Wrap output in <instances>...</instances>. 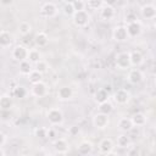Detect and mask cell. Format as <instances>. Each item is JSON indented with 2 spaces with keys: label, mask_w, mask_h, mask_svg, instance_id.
Wrapping results in <instances>:
<instances>
[{
  "label": "cell",
  "mask_w": 156,
  "mask_h": 156,
  "mask_svg": "<svg viewBox=\"0 0 156 156\" xmlns=\"http://www.w3.org/2000/svg\"><path fill=\"white\" fill-rule=\"evenodd\" d=\"M91 16L87 10H80V11H74L72 15V22L77 28H84L90 23Z\"/></svg>",
  "instance_id": "1"
},
{
  "label": "cell",
  "mask_w": 156,
  "mask_h": 156,
  "mask_svg": "<svg viewBox=\"0 0 156 156\" xmlns=\"http://www.w3.org/2000/svg\"><path fill=\"white\" fill-rule=\"evenodd\" d=\"M46 118L51 126H61L65 121L63 112L58 107H51L46 113Z\"/></svg>",
  "instance_id": "2"
},
{
  "label": "cell",
  "mask_w": 156,
  "mask_h": 156,
  "mask_svg": "<svg viewBox=\"0 0 156 156\" xmlns=\"http://www.w3.org/2000/svg\"><path fill=\"white\" fill-rule=\"evenodd\" d=\"M115 65L118 69L121 71H126V69H129L130 68V61H129V52L127 51H122V52H118L116 55V58H115Z\"/></svg>",
  "instance_id": "3"
},
{
  "label": "cell",
  "mask_w": 156,
  "mask_h": 156,
  "mask_svg": "<svg viewBox=\"0 0 156 156\" xmlns=\"http://www.w3.org/2000/svg\"><path fill=\"white\" fill-rule=\"evenodd\" d=\"M132 99V95L129 93V90L124 89V88H121V89H117L113 94V100L117 105L119 106H124L127 105Z\"/></svg>",
  "instance_id": "4"
},
{
  "label": "cell",
  "mask_w": 156,
  "mask_h": 156,
  "mask_svg": "<svg viewBox=\"0 0 156 156\" xmlns=\"http://www.w3.org/2000/svg\"><path fill=\"white\" fill-rule=\"evenodd\" d=\"M30 94L34 96V98H44L49 94V87L45 82H38L35 84H32V88H30Z\"/></svg>",
  "instance_id": "5"
},
{
  "label": "cell",
  "mask_w": 156,
  "mask_h": 156,
  "mask_svg": "<svg viewBox=\"0 0 156 156\" xmlns=\"http://www.w3.org/2000/svg\"><path fill=\"white\" fill-rule=\"evenodd\" d=\"M93 124L96 129H100V130H104L108 127L110 124V117L108 115H105V113H95L94 117H93Z\"/></svg>",
  "instance_id": "6"
},
{
  "label": "cell",
  "mask_w": 156,
  "mask_h": 156,
  "mask_svg": "<svg viewBox=\"0 0 156 156\" xmlns=\"http://www.w3.org/2000/svg\"><path fill=\"white\" fill-rule=\"evenodd\" d=\"M126 28H127V33H128L129 38H136L143 33V24L139 20H134L132 22H128Z\"/></svg>",
  "instance_id": "7"
},
{
  "label": "cell",
  "mask_w": 156,
  "mask_h": 156,
  "mask_svg": "<svg viewBox=\"0 0 156 156\" xmlns=\"http://www.w3.org/2000/svg\"><path fill=\"white\" fill-rule=\"evenodd\" d=\"M112 39L117 43H124V41L129 40L130 38L127 33L126 26H116L112 30Z\"/></svg>",
  "instance_id": "8"
},
{
  "label": "cell",
  "mask_w": 156,
  "mask_h": 156,
  "mask_svg": "<svg viewBox=\"0 0 156 156\" xmlns=\"http://www.w3.org/2000/svg\"><path fill=\"white\" fill-rule=\"evenodd\" d=\"M58 13V7L51 2V1H48L45 4H43V6L40 7V15L43 17H46V18H52L55 17L56 15Z\"/></svg>",
  "instance_id": "9"
},
{
  "label": "cell",
  "mask_w": 156,
  "mask_h": 156,
  "mask_svg": "<svg viewBox=\"0 0 156 156\" xmlns=\"http://www.w3.org/2000/svg\"><path fill=\"white\" fill-rule=\"evenodd\" d=\"M11 57H12V60L18 61V62H21L23 60H27V57H28V49L24 45H16L11 50Z\"/></svg>",
  "instance_id": "10"
},
{
  "label": "cell",
  "mask_w": 156,
  "mask_h": 156,
  "mask_svg": "<svg viewBox=\"0 0 156 156\" xmlns=\"http://www.w3.org/2000/svg\"><path fill=\"white\" fill-rule=\"evenodd\" d=\"M127 80H128V83H130L133 85H136V84H139L144 80V73L138 67L130 68L127 73Z\"/></svg>",
  "instance_id": "11"
},
{
  "label": "cell",
  "mask_w": 156,
  "mask_h": 156,
  "mask_svg": "<svg viewBox=\"0 0 156 156\" xmlns=\"http://www.w3.org/2000/svg\"><path fill=\"white\" fill-rule=\"evenodd\" d=\"M113 149H115V143L111 138H104L100 140L99 143V151L102 155H111L113 154Z\"/></svg>",
  "instance_id": "12"
},
{
  "label": "cell",
  "mask_w": 156,
  "mask_h": 156,
  "mask_svg": "<svg viewBox=\"0 0 156 156\" xmlns=\"http://www.w3.org/2000/svg\"><path fill=\"white\" fill-rule=\"evenodd\" d=\"M52 147H54V151L56 154H60V155H65V154H67L69 151V144L65 138L56 139L52 143Z\"/></svg>",
  "instance_id": "13"
},
{
  "label": "cell",
  "mask_w": 156,
  "mask_h": 156,
  "mask_svg": "<svg viewBox=\"0 0 156 156\" xmlns=\"http://www.w3.org/2000/svg\"><path fill=\"white\" fill-rule=\"evenodd\" d=\"M116 15V10L113 6L111 5H106L104 4L100 9H99V16L102 21H111Z\"/></svg>",
  "instance_id": "14"
},
{
  "label": "cell",
  "mask_w": 156,
  "mask_h": 156,
  "mask_svg": "<svg viewBox=\"0 0 156 156\" xmlns=\"http://www.w3.org/2000/svg\"><path fill=\"white\" fill-rule=\"evenodd\" d=\"M140 15L145 20H154L156 17V7L154 4H144L140 7Z\"/></svg>",
  "instance_id": "15"
},
{
  "label": "cell",
  "mask_w": 156,
  "mask_h": 156,
  "mask_svg": "<svg viewBox=\"0 0 156 156\" xmlns=\"http://www.w3.org/2000/svg\"><path fill=\"white\" fill-rule=\"evenodd\" d=\"M73 89L68 85H63L57 90V99L61 101H69L73 98Z\"/></svg>",
  "instance_id": "16"
},
{
  "label": "cell",
  "mask_w": 156,
  "mask_h": 156,
  "mask_svg": "<svg viewBox=\"0 0 156 156\" xmlns=\"http://www.w3.org/2000/svg\"><path fill=\"white\" fill-rule=\"evenodd\" d=\"M130 67H140L144 63V56L139 50H133L129 52Z\"/></svg>",
  "instance_id": "17"
},
{
  "label": "cell",
  "mask_w": 156,
  "mask_h": 156,
  "mask_svg": "<svg viewBox=\"0 0 156 156\" xmlns=\"http://www.w3.org/2000/svg\"><path fill=\"white\" fill-rule=\"evenodd\" d=\"M117 128H118V130L122 132V133H128V132H130V130L134 128L130 117H121V118L118 119V122H117Z\"/></svg>",
  "instance_id": "18"
},
{
  "label": "cell",
  "mask_w": 156,
  "mask_h": 156,
  "mask_svg": "<svg viewBox=\"0 0 156 156\" xmlns=\"http://www.w3.org/2000/svg\"><path fill=\"white\" fill-rule=\"evenodd\" d=\"M93 149H94V145H93L91 141H89V140H82L78 144V146H77V152L79 155L85 156V155H90L93 152Z\"/></svg>",
  "instance_id": "19"
},
{
  "label": "cell",
  "mask_w": 156,
  "mask_h": 156,
  "mask_svg": "<svg viewBox=\"0 0 156 156\" xmlns=\"http://www.w3.org/2000/svg\"><path fill=\"white\" fill-rule=\"evenodd\" d=\"M13 43V37L9 30H0V48H10Z\"/></svg>",
  "instance_id": "20"
},
{
  "label": "cell",
  "mask_w": 156,
  "mask_h": 156,
  "mask_svg": "<svg viewBox=\"0 0 156 156\" xmlns=\"http://www.w3.org/2000/svg\"><path fill=\"white\" fill-rule=\"evenodd\" d=\"M13 107V99L9 94L0 95V110L1 111H10Z\"/></svg>",
  "instance_id": "21"
},
{
  "label": "cell",
  "mask_w": 156,
  "mask_h": 156,
  "mask_svg": "<svg viewBox=\"0 0 156 156\" xmlns=\"http://www.w3.org/2000/svg\"><path fill=\"white\" fill-rule=\"evenodd\" d=\"M34 43L38 48H44L49 44V35L43 30L37 32V34L34 37Z\"/></svg>",
  "instance_id": "22"
},
{
  "label": "cell",
  "mask_w": 156,
  "mask_h": 156,
  "mask_svg": "<svg viewBox=\"0 0 156 156\" xmlns=\"http://www.w3.org/2000/svg\"><path fill=\"white\" fill-rule=\"evenodd\" d=\"M116 144H117V146L121 147V149H128V147H130V145H132V140H130V138L127 135V133H122V134H119V135L117 136Z\"/></svg>",
  "instance_id": "23"
},
{
  "label": "cell",
  "mask_w": 156,
  "mask_h": 156,
  "mask_svg": "<svg viewBox=\"0 0 156 156\" xmlns=\"http://www.w3.org/2000/svg\"><path fill=\"white\" fill-rule=\"evenodd\" d=\"M130 119H132V123H133V126L134 127H143V126H145L146 124V116L143 113V112H136V113H134L132 117H130Z\"/></svg>",
  "instance_id": "24"
},
{
  "label": "cell",
  "mask_w": 156,
  "mask_h": 156,
  "mask_svg": "<svg viewBox=\"0 0 156 156\" xmlns=\"http://www.w3.org/2000/svg\"><path fill=\"white\" fill-rule=\"evenodd\" d=\"M112 111H113V105H112V102L110 100H106L104 102L98 104V112L105 113V115H108L110 116L112 113Z\"/></svg>",
  "instance_id": "25"
},
{
  "label": "cell",
  "mask_w": 156,
  "mask_h": 156,
  "mask_svg": "<svg viewBox=\"0 0 156 156\" xmlns=\"http://www.w3.org/2000/svg\"><path fill=\"white\" fill-rule=\"evenodd\" d=\"M27 60L32 65H35L38 61L41 60V52L38 49H28V57H27Z\"/></svg>",
  "instance_id": "26"
},
{
  "label": "cell",
  "mask_w": 156,
  "mask_h": 156,
  "mask_svg": "<svg viewBox=\"0 0 156 156\" xmlns=\"http://www.w3.org/2000/svg\"><path fill=\"white\" fill-rule=\"evenodd\" d=\"M94 100H95L96 104H100V102H104V101L108 100V91L104 88L98 89L94 94Z\"/></svg>",
  "instance_id": "27"
},
{
  "label": "cell",
  "mask_w": 156,
  "mask_h": 156,
  "mask_svg": "<svg viewBox=\"0 0 156 156\" xmlns=\"http://www.w3.org/2000/svg\"><path fill=\"white\" fill-rule=\"evenodd\" d=\"M18 68H20V73L22 76H28L30 73V71L33 69V66H32V63L28 60H23V61L20 62Z\"/></svg>",
  "instance_id": "28"
},
{
  "label": "cell",
  "mask_w": 156,
  "mask_h": 156,
  "mask_svg": "<svg viewBox=\"0 0 156 156\" xmlns=\"http://www.w3.org/2000/svg\"><path fill=\"white\" fill-rule=\"evenodd\" d=\"M27 79H28V82H29L30 84H35V83L43 80V74H41L40 72H38L37 69L33 68V69L30 71V73L27 76Z\"/></svg>",
  "instance_id": "29"
},
{
  "label": "cell",
  "mask_w": 156,
  "mask_h": 156,
  "mask_svg": "<svg viewBox=\"0 0 156 156\" xmlns=\"http://www.w3.org/2000/svg\"><path fill=\"white\" fill-rule=\"evenodd\" d=\"M18 32H20V34L23 35V37L28 35V34L32 32V24H30L29 22H27V21H22V22L18 24Z\"/></svg>",
  "instance_id": "30"
},
{
  "label": "cell",
  "mask_w": 156,
  "mask_h": 156,
  "mask_svg": "<svg viewBox=\"0 0 156 156\" xmlns=\"http://www.w3.org/2000/svg\"><path fill=\"white\" fill-rule=\"evenodd\" d=\"M12 95L15 98H17V99H23L27 95V89L24 87H22V85H16L13 88V90H12Z\"/></svg>",
  "instance_id": "31"
},
{
  "label": "cell",
  "mask_w": 156,
  "mask_h": 156,
  "mask_svg": "<svg viewBox=\"0 0 156 156\" xmlns=\"http://www.w3.org/2000/svg\"><path fill=\"white\" fill-rule=\"evenodd\" d=\"M34 135L38 138V139H46L49 136V129L46 127H38L35 128L34 130Z\"/></svg>",
  "instance_id": "32"
},
{
  "label": "cell",
  "mask_w": 156,
  "mask_h": 156,
  "mask_svg": "<svg viewBox=\"0 0 156 156\" xmlns=\"http://www.w3.org/2000/svg\"><path fill=\"white\" fill-rule=\"evenodd\" d=\"M34 69H37L38 72H40L41 74H44V73L48 72V69H49V65H48L46 61L40 60V61H38V62L34 65Z\"/></svg>",
  "instance_id": "33"
},
{
  "label": "cell",
  "mask_w": 156,
  "mask_h": 156,
  "mask_svg": "<svg viewBox=\"0 0 156 156\" xmlns=\"http://www.w3.org/2000/svg\"><path fill=\"white\" fill-rule=\"evenodd\" d=\"M85 4L90 10H99L104 5V0H88Z\"/></svg>",
  "instance_id": "34"
},
{
  "label": "cell",
  "mask_w": 156,
  "mask_h": 156,
  "mask_svg": "<svg viewBox=\"0 0 156 156\" xmlns=\"http://www.w3.org/2000/svg\"><path fill=\"white\" fill-rule=\"evenodd\" d=\"M62 11H63V13H65L66 16L72 17V15L74 13V7H73V5H72V1H67V2H65L63 7H62Z\"/></svg>",
  "instance_id": "35"
},
{
  "label": "cell",
  "mask_w": 156,
  "mask_h": 156,
  "mask_svg": "<svg viewBox=\"0 0 156 156\" xmlns=\"http://www.w3.org/2000/svg\"><path fill=\"white\" fill-rule=\"evenodd\" d=\"M72 5H73V7H74V11L85 10V6H87V4H85L83 0H73V1H72Z\"/></svg>",
  "instance_id": "36"
},
{
  "label": "cell",
  "mask_w": 156,
  "mask_h": 156,
  "mask_svg": "<svg viewBox=\"0 0 156 156\" xmlns=\"http://www.w3.org/2000/svg\"><path fill=\"white\" fill-rule=\"evenodd\" d=\"M79 133H80V128H79L78 126H72V127L68 128V134H69L71 136H76V135H78Z\"/></svg>",
  "instance_id": "37"
},
{
  "label": "cell",
  "mask_w": 156,
  "mask_h": 156,
  "mask_svg": "<svg viewBox=\"0 0 156 156\" xmlns=\"http://www.w3.org/2000/svg\"><path fill=\"white\" fill-rule=\"evenodd\" d=\"M6 141H7V136H6V134L2 133V132H0V146H4V145L6 144Z\"/></svg>",
  "instance_id": "38"
},
{
  "label": "cell",
  "mask_w": 156,
  "mask_h": 156,
  "mask_svg": "<svg viewBox=\"0 0 156 156\" xmlns=\"http://www.w3.org/2000/svg\"><path fill=\"white\" fill-rule=\"evenodd\" d=\"M13 1L15 0H0V5H2V6H10V5H12Z\"/></svg>",
  "instance_id": "39"
},
{
  "label": "cell",
  "mask_w": 156,
  "mask_h": 156,
  "mask_svg": "<svg viewBox=\"0 0 156 156\" xmlns=\"http://www.w3.org/2000/svg\"><path fill=\"white\" fill-rule=\"evenodd\" d=\"M116 2H117V0H104V4H106V5H111V6H113Z\"/></svg>",
  "instance_id": "40"
},
{
  "label": "cell",
  "mask_w": 156,
  "mask_h": 156,
  "mask_svg": "<svg viewBox=\"0 0 156 156\" xmlns=\"http://www.w3.org/2000/svg\"><path fill=\"white\" fill-rule=\"evenodd\" d=\"M5 154H6L5 150L2 149V146H0V156H5Z\"/></svg>",
  "instance_id": "41"
}]
</instances>
